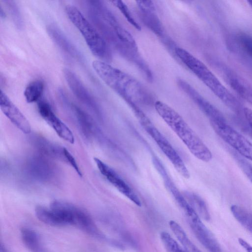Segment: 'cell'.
I'll return each mask as SVG.
<instances>
[{"label": "cell", "mask_w": 252, "mask_h": 252, "mask_svg": "<svg viewBox=\"0 0 252 252\" xmlns=\"http://www.w3.org/2000/svg\"><path fill=\"white\" fill-rule=\"evenodd\" d=\"M179 60L227 107L238 115H244V107L200 60L186 50L175 48Z\"/></svg>", "instance_id": "2"}, {"label": "cell", "mask_w": 252, "mask_h": 252, "mask_svg": "<svg viewBox=\"0 0 252 252\" xmlns=\"http://www.w3.org/2000/svg\"><path fill=\"white\" fill-rule=\"evenodd\" d=\"M7 5L14 24L17 28L21 29L23 26V21L18 7L13 0H4Z\"/></svg>", "instance_id": "29"}, {"label": "cell", "mask_w": 252, "mask_h": 252, "mask_svg": "<svg viewBox=\"0 0 252 252\" xmlns=\"http://www.w3.org/2000/svg\"><path fill=\"white\" fill-rule=\"evenodd\" d=\"M47 31L52 40L61 49L74 58L78 60H82L81 53L57 26L50 24L47 26Z\"/></svg>", "instance_id": "16"}, {"label": "cell", "mask_w": 252, "mask_h": 252, "mask_svg": "<svg viewBox=\"0 0 252 252\" xmlns=\"http://www.w3.org/2000/svg\"><path fill=\"white\" fill-rule=\"evenodd\" d=\"M185 196L200 218L206 220L210 219V215L206 204L199 196L191 192H187Z\"/></svg>", "instance_id": "20"}, {"label": "cell", "mask_w": 252, "mask_h": 252, "mask_svg": "<svg viewBox=\"0 0 252 252\" xmlns=\"http://www.w3.org/2000/svg\"><path fill=\"white\" fill-rule=\"evenodd\" d=\"M215 132L240 156L252 161V143L226 122H210Z\"/></svg>", "instance_id": "7"}, {"label": "cell", "mask_w": 252, "mask_h": 252, "mask_svg": "<svg viewBox=\"0 0 252 252\" xmlns=\"http://www.w3.org/2000/svg\"><path fill=\"white\" fill-rule=\"evenodd\" d=\"M65 12L70 21L80 31L92 53L100 61L112 59L111 51L104 39L75 6L68 4Z\"/></svg>", "instance_id": "4"}, {"label": "cell", "mask_w": 252, "mask_h": 252, "mask_svg": "<svg viewBox=\"0 0 252 252\" xmlns=\"http://www.w3.org/2000/svg\"><path fill=\"white\" fill-rule=\"evenodd\" d=\"M154 106L159 116L194 157L204 162L212 159L211 151L177 111L160 100L155 101Z\"/></svg>", "instance_id": "3"}, {"label": "cell", "mask_w": 252, "mask_h": 252, "mask_svg": "<svg viewBox=\"0 0 252 252\" xmlns=\"http://www.w3.org/2000/svg\"><path fill=\"white\" fill-rule=\"evenodd\" d=\"M37 218L42 222L52 226H63L60 219L50 209L38 206L35 209Z\"/></svg>", "instance_id": "22"}, {"label": "cell", "mask_w": 252, "mask_h": 252, "mask_svg": "<svg viewBox=\"0 0 252 252\" xmlns=\"http://www.w3.org/2000/svg\"><path fill=\"white\" fill-rule=\"evenodd\" d=\"M0 16L1 17H5V13L3 12L2 9L1 8H0Z\"/></svg>", "instance_id": "33"}, {"label": "cell", "mask_w": 252, "mask_h": 252, "mask_svg": "<svg viewBox=\"0 0 252 252\" xmlns=\"http://www.w3.org/2000/svg\"><path fill=\"white\" fill-rule=\"evenodd\" d=\"M236 39L243 52L252 59V36L245 32H241L237 35Z\"/></svg>", "instance_id": "27"}, {"label": "cell", "mask_w": 252, "mask_h": 252, "mask_svg": "<svg viewBox=\"0 0 252 252\" xmlns=\"http://www.w3.org/2000/svg\"><path fill=\"white\" fill-rule=\"evenodd\" d=\"M110 2L121 11L126 20L135 29L140 31L141 28L131 13L127 6L121 0H111Z\"/></svg>", "instance_id": "26"}, {"label": "cell", "mask_w": 252, "mask_h": 252, "mask_svg": "<svg viewBox=\"0 0 252 252\" xmlns=\"http://www.w3.org/2000/svg\"><path fill=\"white\" fill-rule=\"evenodd\" d=\"M63 152L65 161L67 162L72 167V168L75 170L79 176H82L81 171L74 157L69 152V151L64 147L63 149Z\"/></svg>", "instance_id": "30"}, {"label": "cell", "mask_w": 252, "mask_h": 252, "mask_svg": "<svg viewBox=\"0 0 252 252\" xmlns=\"http://www.w3.org/2000/svg\"><path fill=\"white\" fill-rule=\"evenodd\" d=\"M177 84L209 119L210 122H226L221 112L188 82L182 79H178Z\"/></svg>", "instance_id": "9"}, {"label": "cell", "mask_w": 252, "mask_h": 252, "mask_svg": "<svg viewBox=\"0 0 252 252\" xmlns=\"http://www.w3.org/2000/svg\"><path fill=\"white\" fill-rule=\"evenodd\" d=\"M248 2H249L250 6L252 7V0H248Z\"/></svg>", "instance_id": "34"}, {"label": "cell", "mask_w": 252, "mask_h": 252, "mask_svg": "<svg viewBox=\"0 0 252 252\" xmlns=\"http://www.w3.org/2000/svg\"><path fill=\"white\" fill-rule=\"evenodd\" d=\"M244 115L246 121L248 124L246 126L247 130L252 136V110L249 108L245 107L244 109Z\"/></svg>", "instance_id": "31"}, {"label": "cell", "mask_w": 252, "mask_h": 252, "mask_svg": "<svg viewBox=\"0 0 252 252\" xmlns=\"http://www.w3.org/2000/svg\"><path fill=\"white\" fill-rule=\"evenodd\" d=\"M21 236L24 243L32 252H44L37 234L29 228H23Z\"/></svg>", "instance_id": "23"}, {"label": "cell", "mask_w": 252, "mask_h": 252, "mask_svg": "<svg viewBox=\"0 0 252 252\" xmlns=\"http://www.w3.org/2000/svg\"><path fill=\"white\" fill-rule=\"evenodd\" d=\"M145 24L158 36L163 37L164 30L156 14V8L151 0H136Z\"/></svg>", "instance_id": "15"}, {"label": "cell", "mask_w": 252, "mask_h": 252, "mask_svg": "<svg viewBox=\"0 0 252 252\" xmlns=\"http://www.w3.org/2000/svg\"><path fill=\"white\" fill-rule=\"evenodd\" d=\"M238 241L240 245L246 251L252 252V246L242 238H239Z\"/></svg>", "instance_id": "32"}, {"label": "cell", "mask_w": 252, "mask_h": 252, "mask_svg": "<svg viewBox=\"0 0 252 252\" xmlns=\"http://www.w3.org/2000/svg\"><path fill=\"white\" fill-rule=\"evenodd\" d=\"M0 106L3 114L18 128L26 134L31 132V126L28 120L1 90Z\"/></svg>", "instance_id": "12"}, {"label": "cell", "mask_w": 252, "mask_h": 252, "mask_svg": "<svg viewBox=\"0 0 252 252\" xmlns=\"http://www.w3.org/2000/svg\"><path fill=\"white\" fill-rule=\"evenodd\" d=\"M219 67L231 88L252 105V86L251 84L229 68L220 64Z\"/></svg>", "instance_id": "13"}, {"label": "cell", "mask_w": 252, "mask_h": 252, "mask_svg": "<svg viewBox=\"0 0 252 252\" xmlns=\"http://www.w3.org/2000/svg\"><path fill=\"white\" fill-rule=\"evenodd\" d=\"M169 225L171 231L187 252H201L189 239L182 227L176 221L171 220Z\"/></svg>", "instance_id": "18"}, {"label": "cell", "mask_w": 252, "mask_h": 252, "mask_svg": "<svg viewBox=\"0 0 252 252\" xmlns=\"http://www.w3.org/2000/svg\"><path fill=\"white\" fill-rule=\"evenodd\" d=\"M38 110L42 118L55 130L58 135L70 144L74 142V135L69 127L54 113L50 105L46 102L40 101Z\"/></svg>", "instance_id": "10"}, {"label": "cell", "mask_w": 252, "mask_h": 252, "mask_svg": "<svg viewBox=\"0 0 252 252\" xmlns=\"http://www.w3.org/2000/svg\"><path fill=\"white\" fill-rule=\"evenodd\" d=\"M230 209L234 218L252 234V212L235 204L232 205Z\"/></svg>", "instance_id": "19"}, {"label": "cell", "mask_w": 252, "mask_h": 252, "mask_svg": "<svg viewBox=\"0 0 252 252\" xmlns=\"http://www.w3.org/2000/svg\"><path fill=\"white\" fill-rule=\"evenodd\" d=\"M140 123L170 160L177 171L185 178L189 179L190 174L182 158L167 139L153 125L150 120L148 118Z\"/></svg>", "instance_id": "6"}, {"label": "cell", "mask_w": 252, "mask_h": 252, "mask_svg": "<svg viewBox=\"0 0 252 252\" xmlns=\"http://www.w3.org/2000/svg\"><path fill=\"white\" fill-rule=\"evenodd\" d=\"M190 227L201 245L209 252H221V247L214 234L196 214L188 219Z\"/></svg>", "instance_id": "11"}, {"label": "cell", "mask_w": 252, "mask_h": 252, "mask_svg": "<svg viewBox=\"0 0 252 252\" xmlns=\"http://www.w3.org/2000/svg\"><path fill=\"white\" fill-rule=\"evenodd\" d=\"M92 66L101 80L129 105L150 97V92L137 79L108 63L95 60Z\"/></svg>", "instance_id": "1"}, {"label": "cell", "mask_w": 252, "mask_h": 252, "mask_svg": "<svg viewBox=\"0 0 252 252\" xmlns=\"http://www.w3.org/2000/svg\"><path fill=\"white\" fill-rule=\"evenodd\" d=\"M37 140V145L43 152L50 156L59 158L65 161L63 153L64 147L55 145L43 139Z\"/></svg>", "instance_id": "24"}, {"label": "cell", "mask_w": 252, "mask_h": 252, "mask_svg": "<svg viewBox=\"0 0 252 252\" xmlns=\"http://www.w3.org/2000/svg\"><path fill=\"white\" fill-rule=\"evenodd\" d=\"M50 208L59 218L63 225H73L93 235H98V231L89 215L81 209L71 204L54 201Z\"/></svg>", "instance_id": "5"}, {"label": "cell", "mask_w": 252, "mask_h": 252, "mask_svg": "<svg viewBox=\"0 0 252 252\" xmlns=\"http://www.w3.org/2000/svg\"><path fill=\"white\" fill-rule=\"evenodd\" d=\"M44 84L41 80H36L30 83L24 91V96L28 103H32L39 99L42 95Z\"/></svg>", "instance_id": "21"}, {"label": "cell", "mask_w": 252, "mask_h": 252, "mask_svg": "<svg viewBox=\"0 0 252 252\" xmlns=\"http://www.w3.org/2000/svg\"><path fill=\"white\" fill-rule=\"evenodd\" d=\"M230 152L239 167L252 184V165L234 150H231Z\"/></svg>", "instance_id": "28"}, {"label": "cell", "mask_w": 252, "mask_h": 252, "mask_svg": "<svg viewBox=\"0 0 252 252\" xmlns=\"http://www.w3.org/2000/svg\"><path fill=\"white\" fill-rule=\"evenodd\" d=\"M94 161L100 173L112 186L136 205L141 206L137 194L113 168L98 158H94Z\"/></svg>", "instance_id": "8"}, {"label": "cell", "mask_w": 252, "mask_h": 252, "mask_svg": "<svg viewBox=\"0 0 252 252\" xmlns=\"http://www.w3.org/2000/svg\"><path fill=\"white\" fill-rule=\"evenodd\" d=\"M63 73L73 94L90 108L96 110L97 106L95 101L77 76L67 68L63 69Z\"/></svg>", "instance_id": "14"}, {"label": "cell", "mask_w": 252, "mask_h": 252, "mask_svg": "<svg viewBox=\"0 0 252 252\" xmlns=\"http://www.w3.org/2000/svg\"><path fill=\"white\" fill-rule=\"evenodd\" d=\"M26 167L31 176L38 180H47L52 176L51 167L42 158H34L30 159Z\"/></svg>", "instance_id": "17"}, {"label": "cell", "mask_w": 252, "mask_h": 252, "mask_svg": "<svg viewBox=\"0 0 252 252\" xmlns=\"http://www.w3.org/2000/svg\"><path fill=\"white\" fill-rule=\"evenodd\" d=\"M160 238L167 252H187L168 232H161Z\"/></svg>", "instance_id": "25"}]
</instances>
